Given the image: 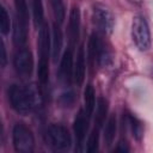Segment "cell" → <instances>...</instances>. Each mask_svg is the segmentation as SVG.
<instances>
[{
    "instance_id": "cell-1",
    "label": "cell",
    "mask_w": 153,
    "mask_h": 153,
    "mask_svg": "<svg viewBox=\"0 0 153 153\" xmlns=\"http://www.w3.org/2000/svg\"><path fill=\"white\" fill-rule=\"evenodd\" d=\"M8 98L12 108L18 114L22 115L29 114L41 102L39 93L33 85L31 86L12 85L8 90Z\"/></svg>"
},
{
    "instance_id": "cell-2",
    "label": "cell",
    "mask_w": 153,
    "mask_h": 153,
    "mask_svg": "<svg viewBox=\"0 0 153 153\" xmlns=\"http://www.w3.org/2000/svg\"><path fill=\"white\" fill-rule=\"evenodd\" d=\"M16 6V25L13 30V41L16 44L22 45L26 42L27 38V23L29 13L25 0H14Z\"/></svg>"
},
{
    "instance_id": "cell-3",
    "label": "cell",
    "mask_w": 153,
    "mask_h": 153,
    "mask_svg": "<svg viewBox=\"0 0 153 153\" xmlns=\"http://www.w3.org/2000/svg\"><path fill=\"white\" fill-rule=\"evenodd\" d=\"M45 142L55 151H66L71 147L72 139L67 128L61 124H51L45 131Z\"/></svg>"
},
{
    "instance_id": "cell-4",
    "label": "cell",
    "mask_w": 153,
    "mask_h": 153,
    "mask_svg": "<svg viewBox=\"0 0 153 153\" xmlns=\"http://www.w3.org/2000/svg\"><path fill=\"white\" fill-rule=\"evenodd\" d=\"M131 38L141 51H146L151 47V35L146 19L142 16H135L131 23Z\"/></svg>"
},
{
    "instance_id": "cell-5",
    "label": "cell",
    "mask_w": 153,
    "mask_h": 153,
    "mask_svg": "<svg viewBox=\"0 0 153 153\" xmlns=\"http://www.w3.org/2000/svg\"><path fill=\"white\" fill-rule=\"evenodd\" d=\"M13 146L19 153H30L35 146L32 131L23 123H17L13 127Z\"/></svg>"
},
{
    "instance_id": "cell-6",
    "label": "cell",
    "mask_w": 153,
    "mask_h": 153,
    "mask_svg": "<svg viewBox=\"0 0 153 153\" xmlns=\"http://www.w3.org/2000/svg\"><path fill=\"white\" fill-rule=\"evenodd\" d=\"M93 23L94 25L105 35L112 32L115 25V18L112 13L102 5H96L93 7Z\"/></svg>"
},
{
    "instance_id": "cell-7",
    "label": "cell",
    "mask_w": 153,
    "mask_h": 153,
    "mask_svg": "<svg viewBox=\"0 0 153 153\" xmlns=\"http://www.w3.org/2000/svg\"><path fill=\"white\" fill-rule=\"evenodd\" d=\"M13 66L16 72L22 78H29L33 68V59L31 51L29 49L18 50L13 57Z\"/></svg>"
},
{
    "instance_id": "cell-8",
    "label": "cell",
    "mask_w": 153,
    "mask_h": 153,
    "mask_svg": "<svg viewBox=\"0 0 153 153\" xmlns=\"http://www.w3.org/2000/svg\"><path fill=\"white\" fill-rule=\"evenodd\" d=\"M74 72V67H73V50L72 48H68L65 53L61 59V65H60V72H59V76L60 80L63 82H69L72 75Z\"/></svg>"
},
{
    "instance_id": "cell-9",
    "label": "cell",
    "mask_w": 153,
    "mask_h": 153,
    "mask_svg": "<svg viewBox=\"0 0 153 153\" xmlns=\"http://www.w3.org/2000/svg\"><path fill=\"white\" fill-rule=\"evenodd\" d=\"M73 129H74V134H75V139L76 142L79 145L82 143V141L86 137V133L88 129V116L86 115V112H84L82 110H80L78 112V115L75 116L74 120V124H73Z\"/></svg>"
},
{
    "instance_id": "cell-10",
    "label": "cell",
    "mask_w": 153,
    "mask_h": 153,
    "mask_svg": "<svg viewBox=\"0 0 153 153\" xmlns=\"http://www.w3.org/2000/svg\"><path fill=\"white\" fill-rule=\"evenodd\" d=\"M85 71H86V62H85V50L84 45H80L76 53V60L74 65V72L73 76L76 82V85L81 86L85 80Z\"/></svg>"
},
{
    "instance_id": "cell-11",
    "label": "cell",
    "mask_w": 153,
    "mask_h": 153,
    "mask_svg": "<svg viewBox=\"0 0 153 153\" xmlns=\"http://www.w3.org/2000/svg\"><path fill=\"white\" fill-rule=\"evenodd\" d=\"M62 43H63L62 31L60 29V24L55 22L53 24V29H51V56H53L54 62H56L57 59L60 57Z\"/></svg>"
},
{
    "instance_id": "cell-12",
    "label": "cell",
    "mask_w": 153,
    "mask_h": 153,
    "mask_svg": "<svg viewBox=\"0 0 153 153\" xmlns=\"http://www.w3.org/2000/svg\"><path fill=\"white\" fill-rule=\"evenodd\" d=\"M50 32L48 29V25L43 24L39 27L38 32V50H39V57L42 59H49V51H50Z\"/></svg>"
},
{
    "instance_id": "cell-13",
    "label": "cell",
    "mask_w": 153,
    "mask_h": 153,
    "mask_svg": "<svg viewBox=\"0 0 153 153\" xmlns=\"http://www.w3.org/2000/svg\"><path fill=\"white\" fill-rule=\"evenodd\" d=\"M79 29H80V12L78 7H73L69 13L68 22V35L71 43H75L79 38Z\"/></svg>"
},
{
    "instance_id": "cell-14",
    "label": "cell",
    "mask_w": 153,
    "mask_h": 153,
    "mask_svg": "<svg viewBox=\"0 0 153 153\" xmlns=\"http://www.w3.org/2000/svg\"><path fill=\"white\" fill-rule=\"evenodd\" d=\"M84 103H85V112L88 117H91V115L93 114L94 108H96V94H94L93 86L91 84L86 85V87H85Z\"/></svg>"
},
{
    "instance_id": "cell-15",
    "label": "cell",
    "mask_w": 153,
    "mask_h": 153,
    "mask_svg": "<svg viewBox=\"0 0 153 153\" xmlns=\"http://www.w3.org/2000/svg\"><path fill=\"white\" fill-rule=\"evenodd\" d=\"M116 130H117V122H116V116L115 114H112L108 122H106V126L104 128V141H105V145L109 147L112 145L114 140H115V135H116Z\"/></svg>"
},
{
    "instance_id": "cell-16",
    "label": "cell",
    "mask_w": 153,
    "mask_h": 153,
    "mask_svg": "<svg viewBox=\"0 0 153 153\" xmlns=\"http://www.w3.org/2000/svg\"><path fill=\"white\" fill-rule=\"evenodd\" d=\"M108 114V100L105 98H98L97 103V110H96V127L102 128V126L105 122V117Z\"/></svg>"
},
{
    "instance_id": "cell-17",
    "label": "cell",
    "mask_w": 153,
    "mask_h": 153,
    "mask_svg": "<svg viewBox=\"0 0 153 153\" xmlns=\"http://www.w3.org/2000/svg\"><path fill=\"white\" fill-rule=\"evenodd\" d=\"M49 1H50V6H51L53 14H54L56 23H59V24L63 23L65 17H66V10H65L63 0H49Z\"/></svg>"
},
{
    "instance_id": "cell-18",
    "label": "cell",
    "mask_w": 153,
    "mask_h": 153,
    "mask_svg": "<svg viewBox=\"0 0 153 153\" xmlns=\"http://www.w3.org/2000/svg\"><path fill=\"white\" fill-rule=\"evenodd\" d=\"M37 75H38V80H39V82L42 85H45L49 81V63H48V59L39 57Z\"/></svg>"
},
{
    "instance_id": "cell-19",
    "label": "cell",
    "mask_w": 153,
    "mask_h": 153,
    "mask_svg": "<svg viewBox=\"0 0 153 153\" xmlns=\"http://www.w3.org/2000/svg\"><path fill=\"white\" fill-rule=\"evenodd\" d=\"M32 14L33 24L36 27H41L43 23V4L42 0H32Z\"/></svg>"
},
{
    "instance_id": "cell-20",
    "label": "cell",
    "mask_w": 153,
    "mask_h": 153,
    "mask_svg": "<svg viewBox=\"0 0 153 153\" xmlns=\"http://www.w3.org/2000/svg\"><path fill=\"white\" fill-rule=\"evenodd\" d=\"M129 126H130V129H131L133 137L140 141L142 139V136H143V127H142V123L135 116L130 115L129 116Z\"/></svg>"
},
{
    "instance_id": "cell-21",
    "label": "cell",
    "mask_w": 153,
    "mask_h": 153,
    "mask_svg": "<svg viewBox=\"0 0 153 153\" xmlns=\"http://www.w3.org/2000/svg\"><path fill=\"white\" fill-rule=\"evenodd\" d=\"M98 143H99V128L94 127V129L92 130L91 135L88 136L86 151H87L88 153H94V152H97V151H98Z\"/></svg>"
},
{
    "instance_id": "cell-22",
    "label": "cell",
    "mask_w": 153,
    "mask_h": 153,
    "mask_svg": "<svg viewBox=\"0 0 153 153\" xmlns=\"http://www.w3.org/2000/svg\"><path fill=\"white\" fill-rule=\"evenodd\" d=\"M10 27H11L10 16H8L6 8L1 7L0 8V30L4 35H7L10 32Z\"/></svg>"
},
{
    "instance_id": "cell-23",
    "label": "cell",
    "mask_w": 153,
    "mask_h": 153,
    "mask_svg": "<svg viewBox=\"0 0 153 153\" xmlns=\"http://www.w3.org/2000/svg\"><path fill=\"white\" fill-rule=\"evenodd\" d=\"M75 99H76V96H75L74 91L73 90H67V91H65L60 94L59 102L62 106H72L74 104Z\"/></svg>"
},
{
    "instance_id": "cell-24",
    "label": "cell",
    "mask_w": 153,
    "mask_h": 153,
    "mask_svg": "<svg viewBox=\"0 0 153 153\" xmlns=\"http://www.w3.org/2000/svg\"><path fill=\"white\" fill-rule=\"evenodd\" d=\"M0 50H1V57H0V60H1V67H5L6 61H7V57H6L5 44H4V42H2V41H1V44H0Z\"/></svg>"
},
{
    "instance_id": "cell-25",
    "label": "cell",
    "mask_w": 153,
    "mask_h": 153,
    "mask_svg": "<svg viewBox=\"0 0 153 153\" xmlns=\"http://www.w3.org/2000/svg\"><path fill=\"white\" fill-rule=\"evenodd\" d=\"M116 151H118V152H128L129 148L126 145H123V142H120V146L116 148Z\"/></svg>"
}]
</instances>
